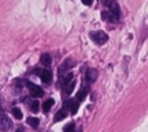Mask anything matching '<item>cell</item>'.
I'll return each mask as SVG.
<instances>
[{"mask_svg": "<svg viewBox=\"0 0 148 132\" xmlns=\"http://www.w3.org/2000/svg\"><path fill=\"white\" fill-rule=\"evenodd\" d=\"M89 37H90L96 44H98V45L104 44V43L109 39L108 35H106L104 31H94V32H90Z\"/></svg>", "mask_w": 148, "mask_h": 132, "instance_id": "6da1fadb", "label": "cell"}, {"mask_svg": "<svg viewBox=\"0 0 148 132\" xmlns=\"http://www.w3.org/2000/svg\"><path fill=\"white\" fill-rule=\"evenodd\" d=\"M12 126H13L12 120L9 119V117H7L3 109L0 108V127H1V130H9V129H12Z\"/></svg>", "mask_w": 148, "mask_h": 132, "instance_id": "7a4b0ae2", "label": "cell"}, {"mask_svg": "<svg viewBox=\"0 0 148 132\" xmlns=\"http://www.w3.org/2000/svg\"><path fill=\"white\" fill-rule=\"evenodd\" d=\"M28 87H29L30 95L32 97H42L44 95V91L39 86H37L35 83H31V82H28Z\"/></svg>", "mask_w": 148, "mask_h": 132, "instance_id": "3957f363", "label": "cell"}, {"mask_svg": "<svg viewBox=\"0 0 148 132\" xmlns=\"http://www.w3.org/2000/svg\"><path fill=\"white\" fill-rule=\"evenodd\" d=\"M40 79L42 81L45 83V85H50L52 82V79H53V75H52V72L50 69H44L40 73Z\"/></svg>", "mask_w": 148, "mask_h": 132, "instance_id": "277c9868", "label": "cell"}, {"mask_svg": "<svg viewBox=\"0 0 148 132\" xmlns=\"http://www.w3.org/2000/svg\"><path fill=\"white\" fill-rule=\"evenodd\" d=\"M64 108L69 109L72 113H76V112H77V108H79V103H77V102H75V101L68 100V101L64 104Z\"/></svg>", "mask_w": 148, "mask_h": 132, "instance_id": "5b68a950", "label": "cell"}, {"mask_svg": "<svg viewBox=\"0 0 148 132\" xmlns=\"http://www.w3.org/2000/svg\"><path fill=\"white\" fill-rule=\"evenodd\" d=\"M109 7L111 8V12H110V14L113 16V19H114V20H118V19L120 17V10H119V7H118V5H117L116 2H111Z\"/></svg>", "mask_w": 148, "mask_h": 132, "instance_id": "8992f818", "label": "cell"}, {"mask_svg": "<svg viewBox=\"0 0 148 132\" xmlns=\"http://www.w3.org/2000/svg\"><path fill=\"white\" fill-rule=\"evenodd\" d=\"M97 75H98V73H97V71L96 69H88L87 71V74H86V79L88 80V81H90V82H94L96 79H97Z\"/></svg>", "mask_w": 148, "mask_h": 132, "instance_id": "52a82bcc", "label": "cell"}, {"mask_svg": "<svg viewBox=\"0 0 148 132\" xmlns=\"http://www.w3.org/2000/svg\"><path fill=\"white\" fill-rule=\"evenodd\" d=\"M40 61H42L43 65H45V66H50L51 63H52L51 56H50L49 53H44V54H42V57H40Z\"/></svg>", "mask_w": 148, "mask_h": 132, "instance_id": "ba28073f", "label": "cell"}, {"mask_svg": "<svg viewBox=\"0 0 148 132\" xmlns=\"http://www.w3.org/2000/svg\"><path fill=\"white\" fill-rule=\"evenodd\" d=\"M66 116H67L66 110H65V109H61V110H59V111L57 112V115H56V117H54V122H60V120H62L64 118H66Z\"/></svg>", "mask_w": 148, "mask_h": 132, "instance_id": "9c48e42d", "label": "cell"}, {"mask_svg": "<svg viewBox=\"0 0 148 132\" xmlns=\"http://www.w3.org/2000/svg\"><path fill=\"white\" fill-rule=\"evenodd\" d=\"M27 123H28L31 127L36 129V127H38V125H39V119H38L37 117H29V118L27 119Z\"/></svg>", "mask_w": 148, "mask_h": 132, "instance_id": "30bf717a", "label": "cell"}, {"mask_svg": "<svg viewBox=\"0 0 148 132\" xmlns=\"http://www.w3.org/2000/svg\"><path fill=\"white\" fill-rule=\"evenodd\" d=\"M87 94H88V89H87V88H81V89L77 91V94H76V98H77L79 101H83V100L86 98Z\"/></svg>", "mask_w": 148, "mask_h": 132, "instance_id": "8fae6325", "label": "cell"}, {"mask_svg": "<svg viewBox=\"0 0 148 132\" xmlns=\"http://www.w3.org/2000/svg\"><path fill=\"white\" fill-rule=\"evenodd\" d=\"M53 104H54V100H52V98L46 100V101L43 103V110H44L45 112H46V111H49Z\"/></svg>", "mask_w": 148, "mask_h": 132, "instance_id": "7c38bea8", "label": "cell"}, {"mask_svg": "<svg viewBox=\"0 0 148 132\" xmlns=\"http://www.w3.org/2000/svg\"><path fill=\"white\" fill-rule=\"evenodd\" d=\"M12 113H13V116H14L16 119H22V117H23V113H22V111H21L18 108H14V109L12 110Z\"/></svg>", "mask_w": 148, "mask_h": 132, "instance_id": "4fadbf2b", "label": "cell"}, {"mask_svg": "<svg viewBox=\"0 0 148 132\" xmlns=\"http://www.w3.org/2000/svg\"><path fill=\"white\" fill-rule=\"evenodd\" d=\"M75 85H76V81H75V80H72V81H71V83H69V85H68V86L65 88V89H66L65 91H66V94H67V95L72 94V91H73V89H74Z\"/></svg>", "mask_w": 148, "mask_h": 132, "instance_id": "5bb4252c", "label": "cell"}, {"mask_svg": "<svg viewBox=\"0 0 148 132\" xmlns=\"http://www.w3.org/2000/svg\"><path fill=\"white\" fill-rule=\"evenodd\" d=\"M75 65V61H73L72 59H68V60H66L65 61V64L61 66V68H65V69H68V68H71V67H73Z\"/></svg>", "mask_w": 148, "mask_h": 132, "instance_id": "9a60e30c", "label": "cell"}, {"mask_svg": "<svg viewBox=\"0 0 148 132\" xmlns=\"http://www.w3.org/2000/svg\"><path fill=\"white\" fill-rule=\"evenodd\" d=\"M30 108H31V111H32V112H37V111L39 110V103H38V101H34V102L31 103Z\"/></svg>", "mask_w": 148, "mask_h": 132, "instance_id": "2e32d148", "label": "cell"}, {"mask_svg": "<svg viewBox=\"0 0 148 132\" xmlns=\"http://www.w3.org/2000/svg\"><path fill=\"white\" fill-rule=\"evenodd\" d=\"M74 126H75V125H74L73 122H72V123H68V124L64 127V131H65V132H72V131L74 130Z\"/></svg>", "mask_w": 148, "mask_h": 132, "instance_id": "e0dca14e", "label": "cell"}, {"mask_svg": "<svg viewBox=\"0 0 148 132\" xmlns=\"http://www.w3.org/2000/svg\"><path fill=\"white\" fill-rule=\"evenodd\" d=\"M72 79H73V74H72V73H68V74H67V76L64 79V82H65V83H68Z\"/></svg>", "mask_w": 148, "mask_h": 132, "instance_id": "ac0fdd59", "label": "cell"}, {"mask_svg": "<svg viewBox=\"0 0 148 132\" xmlns=\"http://www.w3.org/2000/svg\"><path fill=\"white\" fill-rule=\"evenodd\" d=\"M84 5H87V6H89V5H91L92 3V0H81Z\"/></svg>", "mask_w": 148, "mask_h": 132, "instance_id": "d6986e66", "label": "cell"}]
</instances>
